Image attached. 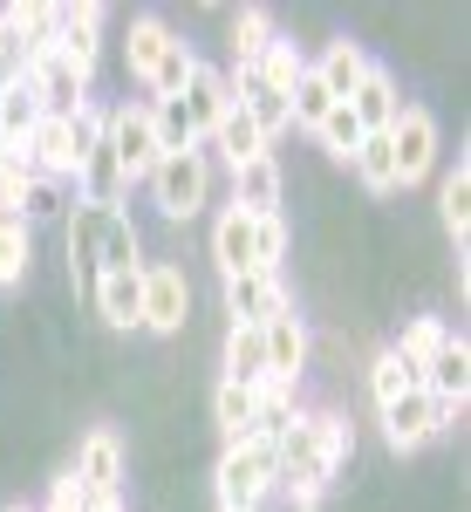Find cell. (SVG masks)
I'll return each mask as SVG.
<instances>
[{"label": "cell", "instance_id": "obj_1", "mask_svg": "<svg viewBox=\"0 0 471 512\" xmlns=\"http://www.w3.org/2000/svg\"><path fill=\"white\" fill-rule=\"evenodd\" d=\"M349 424L335 417V410H301L287 437H280V492H287V506L294 512H314L321 506V492H328V478L349 465Z\"/></svg>", "mask_w": 471, "mask_h": 512}, {"label": "cell", "instance_id": "obj_2", "mask_svg": "<svg viewBox=\"0 0 471 512\" xmlns=\"http://www.w3.org/2000/svg\"><path fill=\"white\" fill-rule=\"evenodd\" d=\"M280 492V444L267 437H246V444H226L219 465H212V499L219 512H260Z\"/></svg>", "mask_w": 471, "mask_h": 512}, {"label": "cell", "instance_id": "obj_3", "mask_svg": "<svg viewBox=\"0 0 471 512\" xmlns=\"http://www.w3.org/2000/svg\"><path fill=\"white\" fill-rule=\"evenodd\" d=\"M144 185H151V205L164 219H198L212 198V158L205 151H164Z\"/></svg>", "mask_w": 471, "mask_h": 512}, {"label": "cell", "instance_id": "obj_4", "mask_svg": "<svg viewBox=\"0 0 471 512\" xmlns=\"http://www.w3.org/2000/svg\"><path fill=\"white\" fill-rule=\"evenodd\" d=\"M376 424H383V444L403 458V451H424L431 437L451 431V424H458V410H451V403H437L431 390H410V396H396V403H383V410H376Z\"/></svg>", "mask_w": 471, "mask_h": 512}, {"label": "cell", "instance_id": "obj_5", "mask_svg": "<svg viewBox=\"0 0 471 512\" xmlns=\"http://www.w3.org/2000/svg\"><path fill=\"white\" fill-rule=\"evenodd\" d=\"M103 144H110V158H117L123 185H144L157 171V123H151V103H117L110 123H103Z\"/></svg>", "mask_w": 471, "mask_h": 512}, {"label": "cell", "instance_id": "obj_6", "mask_svg": "<svg viewBox=\"0 0 471 512\" xmlns=\"http://www.w3.org/2000/svg\"><path fill=\"white\" fill-rule=\"evenodd\" d=\"M390 164H396V185H424L437 164V117L403 103V117L390 123Z\"/></svg>", "mask_w": 471, "mask_h": 512}, {"label": "cell", "instance_id": "obj_7", "mask_svg": "<svg viewBox=\"0 0 471 512\" xmlns=\"http://www.w3.org/2000/svg\"><path fill=\"white\" fill-rule=\"evenodd\" d=\"M82 485V499H123V437L117 431H82L76 444V472H69Z\"/></svg>", "mask_w": 471, "mask_h": 512}, {"label": "cell", "instance_id": "obj_8", "mask_svg": "<svg viewBox=\"0 0 471 512\" xmlns=\"http://www.w3.org/2000/svg\"><path fill=\"white\" fill-rule=\"evenodd\" d=\"M110 212H117V205H89V198H76V205H69V219H62L69 274H76L82 294L96 287V274H103V219H110Z\"/></svg>", "mask_w": 471, "mask_h": 512}, {"label": "cell", "instance_id": "obj_9", "mask_svg": "<svg viewBox=\"0 0 471 512\" xmlns=\"http://www.w3.org/2000/svg\"><path fill=\"white\" fill-rule=\"evenodd\" d=\"M28 89H35V103L48 110V117H69L82 96H89V76H82V69H69V62L55 55V41H48V48H35V55H28Z\"/></svg>", "mask_w": 471, "mask_h": 512}, {"label": "cell", "instance_id": "obj_10", "mask_svg": "<svg viewBox=\"0 0 471 512\" xmlns=\"http://www.w3.org/2000/svg\"><path fill=\"white\" fill-rule=\"evenodd\" d=\"M185 315H192V280H185V267H144V328L151 335H178L185 328Z\"/></svg>", "mask_w": 471, "mask_h": 512}, {"label": "cell", "instance_id": "obj_11", "mask_svg": "<svg viewBox=\"0 0 471 512\" xmlns=\"http://www.w3.org/2000/svg\"><path fill=\"white\" fill-rule=\"evenodd\" d=\"M55 55L82 69V76H96V55H103V7L96 0H82V7H55Z\"/></svg>", "mask_w": 471, "mask_h": 512}, {"label": "cell", "instance_id": "obj_12", "mask_svg": "<svg viewBox=\"0 0 471 512\" xmlns=\"http://www.w3.org/2000/svg\"><path fill=\"white\" fill-rule=\"evenodd\" d=\"M349 117L362 123V137H390V123L403 117V89H396V76L383 69V62H369V76L355 82Z\"/></svg>", "mask_w": 471, "mask_h": 512}, {"label": "cell", "instance_id": "obj_13", "mask_svg": "<svg viewBox=\"0 0 471 512\" xmlns=\"http://www.w3.org/2000/svg\"><path fill=\"white\" fill-rule=\"evenodd\" d=\"M178 110L192 117V130H198V151H205V137H212V130H219V117L233 110V82H226V69L198 62V69H192V82H185V96H178Z\"/></svg>", "mask_w": 471, "mask_h": 512}, {"label": "cell", "instance_id": "obj_14", "mask_svg": "<svg viewBox=\"0 0 471 512\" xmlns=\"http://www.w3.org/2000/svg\"><path fill=\"white\" fill-rule=\"evenodd\" d=\"M280 308H294L287 287H280V274H239V280H226V315H233V328H267Z\"/></svg>", "mask_w": 471, "mask_h": 512}, {"label": "cell", "instance_id": "obj_15", "mask_svg": "<svg viewBox=\"0 0 471 512\" xmlns=\"http://www.w3.org/2000/svg\"><path fill=\"white\" fill-rule=\"evenodd\" d=\"M260 349H267V383H301V369H308V328H301L294 308H280L260 328Z\"/></svg>", "mask_w": 471, "mask_h": 512}, {"label": "cell", "instance_id": "obj_16", "mask_svg": "<svg viewBox=\"0 0 471 512\" xmlns=\"http://www.w3.org/2000/svg\"><path fill=\"white\" fill-rule=\"evenodd\" d=\"M89 301L110 328H144V267L137 274H96Z\"/></svg>", "mask_w": 471, "mask_h": 512}, {"label": "cell", "instance_id": "obj_17", "mask_svg": "<svg viewBox=\"0 0 471 512\" xmlns=\"http://www.w3.org/2000/svg\"><path fill=\"white\" fill-rule=\"evenodd\" d=\"M280 185H287V178H280L274 151H267V158H253V164L233 171V205L246 212V219H274L280 212Z\"/></svg>", "mask_w": 471, "mask_h": 512}, {"label": "cell", "instance_id": "obj_18", "mask_svg": "<svg viewBox=\"0 0 471 512\" xmlns=\"http://www.w3.org/2000/svg\"><path fill=\"white\" fill-rule=\"evenodd\" d=\"M308 76L328 89V103H349L355 82L369 76V55H362V41H328L321 62H308Z\"/></svg>", "mask_w": 471, "mask_h": 512}, {"label": "cell", "instance_id": "obj_19", "mask_svg": "<svg viewBox=\"0 0 471 512\" xmlns=\"http://www.w3.org/2000/svg\"><path fill=\"white\" fill-rule=\"evenodd\" d=\"M212 260H219V274H226V280L260 274V267H253V219H246L239 205H226V212L212 219Z\"/></svg>", "mask_w": 471, "mask_h": 512}, {"label": "cell", "instance_id": "obj_20", "mask_svg": "<svg viewBox=\"0 0 471 512\" xmlns=\"http://www.w3.org/2000/svg\"><path fill=\"white\" fill-rule=\"evenodd\" d=\"M171 41H178V35H171L157 14H137V21H130V35H123V69H130V82H151Z\"/></svg>", "mask_w": 471, "mask_h": 512}, {"label": "cell", "instance_id": "obj_21", "mask_svg": "<svg viewBox=\"0 0 471 512\" xmlns=\"http://www.w3.org/2000/svg\"><path fill=\"white\" fill-rule=\"evenodd\" d=\"M205 151H219V158H226V171H239V164L267 158V137H260V130H253V117H246V110L233 103V110L219 117V130L205 137Z\"/></svg>", "mask_w": 471, "mask_h": 512}, {"label": "cell", "instance_id": "obj_22", "mask_svg": "<svg viewBox=\"0 0 471 512\" xmlns=\"http://www.w3.org/2000/svg\"><path fill=\"white\" fill-rule=\"evenodd\" d=\"M424 390H431L437 403H451V410H465V390H471V349H465V335H451V342H444V355L424 369Z\"/></svg>", "mask_w": 471, "mask_h": 512}, {"label": "cell", "instance_id": "obj_23", "mask_svg": "<svg viewBox=\"0 0 471 512\" xmlns=\"http://www.w3.org/2000/svg\"><path fill=\"white\" fill-rule=\"evenodd\" d=\"M239 390H260L267 383V349H260V328H226V376Z\"/></svg>", "mask_w": 471, "mask_h": 512}, {"label": "cell", "instance_id": "obj_24", "mask_svg": "<svg viewBox=\"0 0 471 512\" xmlns=\"http://www.w3.org/2000/svg\"><path fill=\"white\" fill-rule=\"evenodd\" d=\"M294 417H301V403H294V383H260V390H253V437L280 444Z\"/></svg>", "mask_w": 471, "mask_h": 512}, {"label": "cell", "instance_id": "obj_25", "mask_svg": "<svg viewBox=\"0 0 471 512\" xmlns=\"http://www.w3.org/2000/svg\"><path fill=\"white\" fill-rule=\"evenodd\" d=\"M437 219H444V233L465 246L471 233V164L458 158V171H444V185H437Z\"/></svg>", "mask_w": 471, "mask_h": 512}, {"label": "cell", "instance_id": "obj_26", "mask_svg": "<svg viewBox=\"0 0 471 512\" xmlns=\"http://www.w3.org/2000/svg\"><path fill=\"white\" fill-rule=\"evenodd\" d=\"M144 267V239L130 226V212H110L103 219V274H137Z\"/></svg>", "mask_w": 471, "mask_h": 512}, {"label": "cell", "instance_id": "obj_27", "mask_svg": "<svg viewBox=\"0 0 471 512\" xmlns=\"http://www.w3.org/2000/svg\"><path fill=\"white\" fill-rule=\"evenodd\" d=\"M267 41H274L267 7H239V14H233V41H226V48H233V76H239V69H253V62L267 55Z\"/></svg>", "mask_w": 471, "mask_h": 512}, {"label": "cell", "instance_id": "obj_28", "mask_svg": "<svg viewBox=\"0 0 471 512\" xmlns=\"http://www.w3.org/2000/svg\"><path fill=\"white\" fill-rule=\"evenodd\" d=\"M410 390H424V376L403 362L396 349H383L376 362H369V403L383 410V403H396V396H410Z\"/></svg>", "mask_w": 471, "mask_h": 512}, {"label": "cell", "instance_id": "obj_29", "mask_svg": "<svg viewBox=\"0 0 471 512\" xmlns=\"http://www.w3.org/2000/svg\"><path fill=\"white\" fill-rule=\"evenodd\" d=\"M41 117H48V110L35 103L28 82H7V89H0V137H7V144H28Z\"/></svg>", "mask_w": 471, "mask_h": 512}, {"label": "cell", "instance_id": "obj_30", "mask_svg": "<svg viewBox=\"0 0 471 512\" xmlns=\"http://www.w3.org/2000/svg\"><path fill=\"white\" fill-rule=\"evenodd\" d=\"M253 69H260V82H267L274 96H294V82L308 76V55H301L287 35H274V41H267V55H260Z\"/></svg>", "mask_w": 471, "mask_h": 512}, {"label": "cell", "instance_id": "obj_31", "mask_svg": "<svg viewBox=\"0 0 471 512\" xmlns=\"http://www.w3.org/2000/svg\"><path fill=\"white\" fill-rule=\"evenodd\" d=\"M212 424H219L226 444H246V437H253V390L219 383V390H212Z\"/></svg>", "mask_w": 471, "mask_h": 512}, {"label": "cell", "instance_id": "obj_32", "mask_svg": "<svg viewBox=\"0 0 471 512\" xmlns=\"http://www.w3.org/2000/svg\"><path fill=\"white\" fill-rule=\"evenodd\" d=\"M444 342H451V328H444L437 315H417L410 328H403V342H396V355H403V362H410V369L424 376V369H431L437 355H444Z\"/></svg>", "mask_w": 471, "mask_h": 512}, {"label": "cell", "instance_id": "obj_33", "mask_svg": "<svg viewBox=\"0 0 471 512\" xmlns=\"http://www.w3.org/2000/svg\"><path fill=\"white\" fill-rule=\"evenodd\" d=\"M28 260H35V239H28V219H0V287L14 294L28 280Z\"/></svg>", "mask_w": 471, "mask_h": 512}, {"label": "cell", "instance_id": "obj_34", "mask_svg": "<svg viewBox=\"0 0 471 512\" xmlns=\"http://www.w3.org/2000/svg\"><path fill=\"white\" fill-rule=\"evenodd\" d=\"M192 69H198V55H192V41H171L164 48V62H157V76L144 82L157 103H171V96H185V82H192Z\"/></svg>", "mask_w": 471, "mask_h": 512}, {"label": "cell", "instance_id": "obj_35", "mask_svg": "<svg viewBox=\"0 0 471 512\" xmlns=\"http://www.w3.org/2000/svg\"><path fill=\"white\" fill-rule=\"evenodd\" d=\"M349 171L369 185V192H396V164H390V137H362L355 144V158H349Z\"/></svg>", "mask_w": 471, "mask_h": 512}, {"label": "cell", "instance_id": "obj_36", "mask_svg": "<svg viewBox=\"0 0 471 512\" xmlns=\"http://www.w3.org/2000/svg\"><path fill=\"white\" fill-rule=\"evenodd\" d=\"M328 110H335V103H328V89H321L314 76H301V82H294V96H287V123H294V130H308V137H314Z\"/></svg>", "mask_w": 471, "mask_h": 512}, {"label": "cell", "instance_id": "obj_37", "mask_svg": "<svg viewBox=\"0 0 471 512\" xmlns=\"http://www.w3.org/2000/svg\"><path fill=\"white\" fill-rule=\"evenodd\" d=\"M151 123H157V151H198V130L178 110V96L171 103H151Z\"/></svg>", "mask_w": 471, "mask_h": 512}, {"label": "cell", "instance_id": "obj_38", "mask_svg": "<svg viewBox=\"0 0 471 512\" xmlns=\"http://www.w3.org/2000/svg\"><path fill=\"white\" fill-rule=\"evenodd\" d=\"M314 137H321V151H328V158L349 164V158H355V144H362V123L349 117V103H335V110L321 117V130H314Z\"/></svg>", "mask_w": 471, "mask_h": 512}, {"label": "cell", "instance_id": "obj_39", "mask_svg": "<svg viewBox=\"0 0 471 512\" xmlns=\"http://www.w3.org/2000/svg\"><path fill=\"white\" fill-rule=\"evenodd\" d=\"M280 253H287V226H280V212H274V219H253V267H260V274H280Z\"/></svg>", "mask_w": 471, "mask_h": 512}, {"label": "cell", "instance_id": "obj_40", "mask_svg": "<svg viewBox=\"0 0 471 512\" xmlns=\"http://www.w3.org/2000/svg\"><path fill=\"white\" fill-rule=\"evenodd\" d=\"M7 82H28V41H21V28L7 21V7H0V89Z\"/></svg>", "mask_w": 471, "mask_h": 512}, {"label": "cell", "instance_id": "obj_41", "mask_svg": "<svg viewBox=\"0 0 471 512\" xmlns=\"http://www.w3.org/2000/svg\"><path fill=\"white\" fill-rule=\"evenodd\" d=\"M28 164H14V158H0V219H21V198H28Z\"/></svg>", "mask_w": 471, "mask_h": 512}, {"label": "cell", "instance_id": "obj_42", "mask_svg": "<svg viewBox=\"0 0 471 512\" xmlns=\"http://www.w3.org/2000/svg\"><path fill=\"white\" fill-rule=\"evenodd\" d=\"M48 212H62V185H48V178H28V198H21V219H48Z\"/></svg>", "mask_w": 471, "mask_h": 512}, {"label": "cell", "instance_id": "obj_43", "mask_svg": "<svg viewBox=\"0 0 471 512\" xmlns=\"http://www.w3.org/2000/svg\"><path fill=\"white\" fill-rule=\"evenodd\" d=\"M7 512H35V506H7Z\"/></svg>", "mask_w": 471, "mask_h": 512}, {"label": "cell", "instance_id": "obj_44", "mask_svg": "<svg viewBox=\"0 0 471 512\" xmlns=\"http://www.w3.org/2000/svg\"><path fill=\"white\" fill-rule=\"evenodd\" d=\"M0 158H7V137H0Z\"/></svg>", "mask_w": 471, "mask_h": 512}]
</instances>
